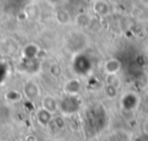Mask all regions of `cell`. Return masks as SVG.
Here are the masks:
<instances>
[]
</instances>
